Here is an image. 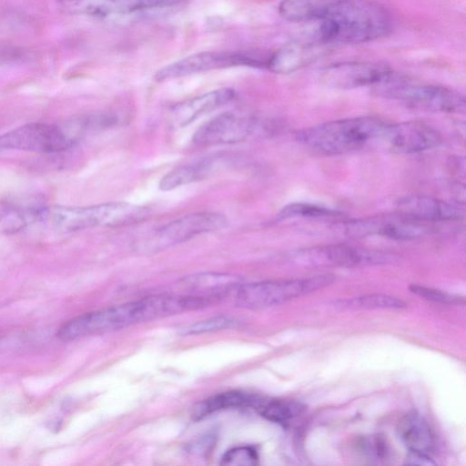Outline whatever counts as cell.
<instances>
[{"instance_id": "obj_1", "label": "cell", "mask_w": 466, "mask_h": 466, "mask_svg": "<svg viewBox=\"0 0 466 466\" xmlns=\"http://www.w3.org/2000/svg\"><path fill=\"white\" fill-rule=\"evenodd\" d=\"M317 22V36L326 43H367L392 27L390 12L373 0H329Z\"/></svg>"}, {"instance_id": "obj_2", "label": "cell", "mask_w": 466, "mask_h": 466, "mask_svg": "<svg viewBox=\"0 0 466 466\" xmlns=\"http://www.w3.org/2000/svg\"><path fill=\"white\" fill-rule=\"evenodd\" d=\"M386 123L371 116L337 119L299 130L296 138L325 155H339L379 140Z\"/></svg>"}, {"instance_id": "obj_3", "label": "cell", "mask_w": 466, "mask_h": 466, "mask_svg": "<svg viewBox=\"0 0 466 466\" xmlns=\"http://www.w3.org/2000/svg\"><path fill=\"white\" fill-rule=\"evenodd\" d=\"M374 88L380 96L400 100L422 110L449 114L465 112V98L458 91L440 85L421 83L393 71Z\"/></svg>"}, {"instance_id": "obj_4", "label": "cell", "mask_w": 466, "mask_h": 466, "mask_svg": "<svg viewBox=\"0 0 466 466\" xmlns=\"http://www.w3.org/2000/svg\"><path fill=\"white\" fill-rule=\"evenodd\" d=\"M333 281V275L324 274L309 278L242 283L236 289V304L250 309L276 306L325 288Z\"/></svg>"}, {"instance_id": "obj_5", "label": "cell", "mask_w": 466, "mask_h": 466, "mask_svg": "<svg viewBox=\"0 0 466 466\" xmlns=\"http://www.w3.org/2000/svg\"><path fill=\"white\" fill-rule=\"evenodd\" d=\"M227 224V218L218 212L198 211L186 214L156 229L137 244V248L144 252H157L198 236L220 230Z\"/></svg>"}, {"instance_id": "obj_6", "label": "cell", "mask_w": 466, "mask_h": 466, "mask_svg": "<svg viewBox=\"0 0 466 466\" xmlns=\"http://www.w3.org/2000/svg\"><path fill=\"white\" fill-rule=\"evenodd\" d=\"M290 258L303 267L355 268L387 264L392 258L380 250L348 244H329L297 250Z\"/></svg>"}, {"instance_id": "obj_7", "label": "cell", "mask_w": 466, "mask_h": 466, "mask_svg": "<svg viewBox=\"0 0 466 466\" xmlns=\"http://www.w3.org/2000/svg\"><path fill=\"white\" fill-rule=\"evenodd\" d=\"M268 56L254 52L205 51L193 54L173 62L159 69L155 78L157 81L172 79L232 66H250L265 68Z\"/></svg>"}, {"instance_id": "obj_8", "label": "cell", "mask_w": 466, "mask_h": 466, "mask_svg": "<svg viewBox=\"0 0 466 466\" xmlns=\"http://www.w3.org/2000/svg\"><path fill=\"white\" fill-rule=\"evenodd\" d=\"M267 127L260 119L238 112H224L202 125L194 134L197 147L236 144L259 134Z\"/></svg>"}, {"instance_id": "obj_9", "label": "cell", "mask_w": 466, "mask_h": 466, "mask_svg": "<svg viewBox=\"0 0 466 466\" xmlns=\"http://www.w3.org/2000/svg\"><path fill=\"white\" fill-rule=\"evenodd\" d=\"M76 142L63 127L45 123H29L0 136V148L36 153H59Z\"/></svg>"}, {"instance_id": "obj_10", "label": "cell", "mask_w": 466, "mask_h": 466, "mask_svg": "<svg viewBox=\"0 0 466 466\" xmlns=\"http://www.w3.org/2000/svg\"><path fill=\"white\" fill-rule=\"evenodd\" d=\"M430 228L424 223L397 213L348 221L344 232L351 238L381 236L396 240H412L425 236Z\"/></svg>"}, {"instance_id": "obj_11", "label": "cell", "mask_w": 466, "mask_h": 466, "mask_svg": "<svg viewBox=\"0 0 466 466\" xmlns=\"http://www.w3.org/2000/svg\"><path fill=\"white\" fill-rule=\"evenodd\" d=\"M389 65L380 61H349L330 65L320 74V81L337 89L376 86L390 72Z\"/></svg>"}, {"instance_id": "obj_12", "label": "cell", "mask_w": 466, "mask_h": 466, "mask_svg": "<svg viewBox=\"0 0 466 466\" xmlns=\"http://www.w3.org/2000/svg\"><path fill=\"white\" fill-rule=\"evenodd\" d=\"M380 141L400 154H413L438 147L442 137L433 127L418 120H410L397 124L386 123Z\"/></svg>"}, {"instance_id": "obj_13", "label": "cell", "mask_w": 466, "mask_h": 466, "mask_svg": "<svg viewBox=\"0 0 466 466\" xmlns=\"http://www.w3.org/2000/svg\"><path fill=\"white\" fill-rule=\"evenodd\" d=\"M186 0H60V8L67 14L108 17L154 8L173 6Z\"/></svg>"}, {"instance_id": "obj_14", "label": "cell", "mask_w": 466, "mask_h": 466, "mask_svg": "<svg viewBox=\"0 0 466 466\" xmlns=\"http://www.w3.org/2000/svg\"><path fill=\"white\" fill-rule=\"evenodd\" d=\"M398 213L420 222L460 220L464 211L458 205L426 195L411 194L400 198Z\"/></svg>"}, {"instance_id": "obj_15", "label": "cell", "mask_w": 466, "mask_h": 466, "mask_svg": "<svg viewBox=\"0 0 466 466\" xmlns=\"http://www.w3.org/2000/svg\"><path fill=\"white\" fill-rule=\"evenodd\" d=\"M35 216L46 218L62 231H75L93 227H108L107 203L89 207H54Z\"/></svg>"}, {"instance_id": "obj_16", "label": "cell", "mask_w": 466, "mask_h": 466, "mask_svg": "<svg viewBox=\"0 0 466 466\" xmlns=\"http://www.w3.org/2000/svg\"><path fill=\"white\" fill-rule=\"evenodd\" d=\"M235 96L233 89L225 87L177 103L169 111L168 122L172 127H185L207 113L231 102Z\"/></svg>"}, {"instance_id": "obj_17", "label": "cell", "mask_w": 466, "mask_h": 466, "mask_svg": "<svg viewBox=\"0 0 466 466\" xmlns=\"http://www.w3.org/2000/svg\"><path fill=\"white\" fill-rule=\"evenodd\" d=\"M225 165L224 156H207L192 162L177 166L167 173L159 182L163 191L173 190L177 187L200 181L208 177L220 166Z\"/></svg>"}, {"instance_id": "obj_18", "label": "cell", "mask_w": 466, "mask_h": 466, "mask_svg": "<svg viewBox=\"0 0 466 466\" xmlns=\"http://www.w3.org/2000/svg\"><path fill=\"white\" fill-rule=\"evenodd\" d=\"M313 44L291 42L268 56L266 69L276 74L292 73L313 61L318 56Z\"/></svg>"}, {"instance_id": "obj_19", "label": "cell", "mask_w": 466, "mask_h": 466, "mask_svg": "<svg viewBox=\"0 0 466 466\" xmlns=\"http://www.w3.org/2000/svg\"><path fill=\"white\" fill-rule=\"evenodd\" d=\"M181 282L192 292L190 295L211 300L237 289L242 279L228 273L202 272L185 277Z\"/></svg>"}, {"instance_id": "obj_20", "label": "cell", "mask_w": 466, "mask_h": 466, "mask_svg": "<svg viewBox=\"0 0 466 466\" xmlns=\"http://www.w3.org/2000/svg\"><path fill=\"white\" fill-rule=\"evenodd\" d=\"M397 431L409 451L430 454L435 448L434 434L429 423L417 412L403 416L398 423Z\"/></svg>"}, {"instance_id": "obj_21", "label": "cell", "mask_w": 466, "mask_h": 466, "mask_svg": "<svg viewBox=\"0 0 466 466\" xmlns=\"http://www.w3.org/2000/svg\"><path fill=\"white\" fill-rule=\"evenodd\" d=\"M257 395L242 391L231 390L211 396L198 403L193 410L192 417L195 420L202 419L215 411L237 407L254 408Z\"/></svg>"}, {"instance_id": "obj_22", "label": "cell", "mask_w": 466, "mask_h": 466, "mask_svg": "<svg viewBox=\"0 0 466 466\" xmlns=\"http://www.w3.org/2000/svg\"><path fill=\"white\" fill-rule=\"evenodd\" d=\"M329 0H282L279 15L291 22L318 21Z\"/></svg>"}, {"instance_id": "obj_23", "label": "cell", "mask_w": 466, "mask_h": 466, "mask_svg": "<svg viewBox=\"0 0 466 466\" xmlns=\"http://www.w3.org/2000/svg\"><path fill=\"white\" fill-rule=\"evenodd\" d=\"M254 409L268 420L284 423L300 415L305 410V406L297 401L259 396Z\"/></svg>"}, {"instance_id": "obj_24", "label": "cell", "mask_w": 466, "mask_h": 466, "mask_svg": "<svg viewBox=\"0 0 466 466\" xmlns=\"http://www.w3.org/2000/svg\"><path fill=\"white\" fill-rule=\"evenodd\" d=\"M340 212L330 208L312 203L296 202L283 207L276 215L279 221L297 218H320L340 216Z\"/></svg>"}, {"instance_id": "obj_25", "label": "cell", "mask_w": 466, "mask_h": 466, "mask_svg": "<svg viewBox=\"0 0 466 466\" xmlns=\"http://www.w3.org/2000/svg\"><path fill=\"white\" fill-rule=\"evenodd\" d=\"M340 307L347 309H399L406 306L401 299L385 294H368L336 302Z\"/></svg>"}, {"instance_id": "obj_26", "label": "cell", "mask_w": 466, "mask_h": 466, "mask_svg": "<svg viewBox=\"0 0 466 466\" xmlns=\"http://www.w3.org/2000/svg\"><path fill=\"white\" fill-rule=\"evenodd\" d=\"M258 461L257 451L250 446H238L228 450L221 458L225 466H253Z\"/></svg>"}, {"instance_id": "obj_27", "label": "cell", "mask_w": 466, "mask_h": 466, "mask_svg": "<svg viewBox=\"0 0 466 466\" xmlns=\"http://www.w3.org/2000/svg\"><path fill=\"white\" fill-rule=\"evenodd\" d=\"M237 324L235 319L228 316H216L198 321L184 329V334L195 335L232 328Z\"/></svg>"}, {"instance_id": "obj_28", "label": "cell", "mask_w": 466, "mask_h": 466, "mask_svg": "<svg viewBox=\"0 0 466 466\" xmlns=\"http://www.w3.org/2000/svg\"><path fill=\"white\" fill-rule=\"evenodd\" d=\"M410 289L417 296L435 303L460 305L464 303V299L461 296L444 292L442 290L428 288L420 285L412 284Z\"/></svg>"}, {"instance_id": "obj_29", "label": "cell", "mask_w": 466, "mask_h": 466, "mask_svg": "<svg viewBox=\"0 0 466 466\" xmlns=\"http://www.w3.org/2000/svg\"><path fill=\"white\" fill-rule=\"evenodd\" d=\"M360 448L365 455L375 460H385L390 452L388 443L379 435L361 439Z\"/></svg>"}, {"instance_id": "obj_30", "label": "cell", "mask_w": 466, "mask_h": 466, "mask_svg": "<svg viewBox=\"0 0 466 466\" xmlns=\"http://www.w3.org/2000/svg\"><path fill=\"white\" fill-rule=\"evenodd\" d=\"M25 222V217L15 209L0 210V231L15 232L22 229Z\"/></svg>"}, {"instance_id": "obj_31", "label": "cell", "mask_w": 466, "mask_h": 466, "mask_svg": "<svg viewBox=\"0 0 466 466\" xmlns=\"http://www.w3.org/2000/svg\"><path fill=\"white\" fill-rule=\"evenodd\" d=\"M406 464L408 465H435V462L431 458L430 454L409 451V453L406 457Z\"/></svg>"}]
</instances>
